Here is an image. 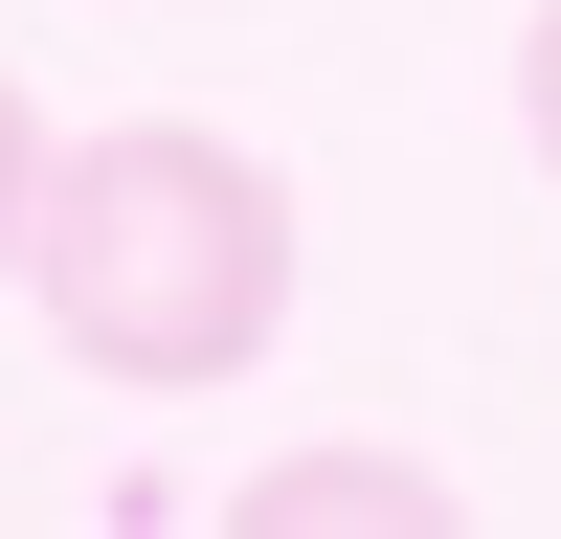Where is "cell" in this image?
<instances>
[{
  "label": "cell",
  "instance_id": "obj_3",
  "mask_svg": "<svg viewBox=\"0 0 561 539\" xmlns=\"http://www.w3.org/2000/svg\"><path fill=\"white\" fill-rule=\"evenodd\" d=\"M23 203H45V113H23V68H0V248H23Z\"/></svg>",
  "mask_w": 561,
  "mask_h": 539
},
{
  "label": "cell",
  "instance_id": "obj_2",
  "mask_svg": "<svg viewBox=\"0 0 561 539\" xmlns=\"http://www.w3.org/2000/svg\"><path fill=\"white\" fill-rule=\"evenodd\" d=\"M225 517H248V539H427L449 472H427V449H293V472H248Z\"/></svg>",
  "mask_w": 561,
  "mask_h": 539
},
{
  "label": "cell",
  "instance_id": "obj_4",
  "mask_svg": "<svg viewBox=\"0 0 561 539\" xmlns=\"http://www.w3.org/2000/svg\"><path fill=\"white\" fill-rule=\"evenodd\" d=\"M517 113H539V158H561V0H539V45H517Z\"/></svg>",
  "mask_w": 561,
  "mask_h": 539
},
{
  "label": "cell",
  "instance_id": "obj_1",
  "mask_svg": "<svg viewBox=\"0 0 561 539\" xmlns=\"http://www.w3.org/2000/svg\"><path fill=\"white\" fill-rule=\"evenodd\" d=\"M293 180L203 113H113V135H45V203H23V293L90 382L135 404H203L293 337Z\"/></svg>",
  "mask_w": 561,
  "mask_h": 539
}]
</instances>
